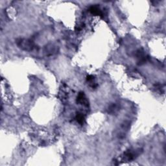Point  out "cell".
Wrapping results in <instances>:
<instances>
[{
  "label": "cell",
  "mask_w": 166,
  "mask_h": 166,
  "mask_svg": "<svg viewBox=\"0 0 166 166\" xmlns=\"http://www.w3.org/2000/svg\"><path fill=\"white\" fill-rule=\"evenodd\" d=\"M16 44L21 49L26 51H31L35 48V44L32 40H28V39H17Z\"/></svg>",
  "instance_id": "1"
},
{
  "label": "cell",
  "mask_w": 166,
  "mask_h": 166,
  "mask_svg": "<svg viewBox=\"0 0 166 166\" xmlns=\"http://www.w3.org/2000/svg\"><path fill=\"white\" fill-rule=\"evenodd\" d=\"M140 150V149H138L137 150H135V151H132V150H127L124 153L123 158L126 161L133 160L140 154H141Z\"/></svg>",
  "instance_id": "2"
},
{
  "label": "cell",
  "mask_w": 166,
  "mask_h": 166,
  "mask_svg": "<svg viewBox=\"0 0 166 166\" xmlns=\"http://www.w3.org/2000/svg\"><path fill=\"white\" fill-rule=\"evenodd\" d=\"M136 56L137 59H138V65H142L147 62V57H146L144 51L142 49H140L136 51Z\"/></svg>",
  "instance_id": "3"
},
{
  "label": "cell",
  "mask_w": 166,
  "mask_h": 166,
  "mask_svg": "<svg viewBox=\"0 0 166 166\" xmlns=\"http://www.w3.org/2000/svg\"><path fill=\"white\" fill-rule=\"evenodd\" d=\"M77 102L80 105H82L86 107H89V101L87 99L84 92H80L78 93L77 98Z\"/></svg>",
  "instance_id": "4"
},
{
  "label": "cell",
  "mask_w": 166,
  "mask_h": 166,
  "mask_svg": "<svg viewBox=\"0 0 166 166\" xmlns=\"http://www.w3.org/2000/svg\"><path fill=\"white\" fill-rule=\"evenodd\" d=\"M89 12L91 14L95 15V16L103 17V13H102L101 10L97 6H92V7H90L89 8Z\"/></svg>",
  "instance_id": "5"
},
{
  "label": "cell",
  "mask_w": 166,
  "mask_h": 166,
  "mask_svg": "<svg viewBox=\"0 0 166 166\" xmlns=\"http://www.w3.org/2000/svg\"><path fill=\"white\" fill-rule=\"evenodd\" d=\"M119 109H120V107L118 104L113 103L110 105L109 107H108V113L111 114V115H114V114H116L118 112Z\"/></svg>",
  "instance_id": "6"
},
{
  "label": "cell",
  "mask_w": 166,
  "mask_h": 166,
  "mask_svg": "<svg viewBox=\"0 0 166 166\" xmlns=\"http://www.w3.org/2000/svg\"><path fill=\"white\" fill-rule=\"evenodd\" d=\"M57 51V48L56 46H54L53 45L47 46L45 48V52L47 55H53L55 54Z\"/></svg>",
  "instance_id": "7"
},
{
  "label": "cell",
  "mask_w": 166,
  "mask_h": 166,
  "mask_svg": "<svg viewBox=\"0 0 166 166\" xmlns=\"http://www.w3.org/2000/svg\"><path fill=\"white\" fill-rule=\"evenodd\" d=\"M75 119H76L77 121L81 125L84 124V123L85 122V117H84L83 113L78 112L77 114L76 117H75Z\"/></svg>",
  "instance_id": "8"
},
{
  "label": "cell",
  "mask_w": 166,
  "mask_h": 166,
  "mask_svg": "<svg viewBox=\"0 0 166 166\" xmlns=\"http://www.w3.org/2000/svg\"><path fill=\"white\" fill-rule=\"evenodd\" d=\"M86 80L89 81V82H93V81L94 80V76H93V75H88L86 78Z\"/></svg>",
  "instance_id": "9"
}]
</instances>
